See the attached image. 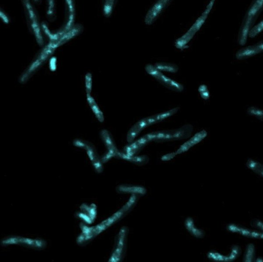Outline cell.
I'll list each match as a JSON object with an SVG mask.
<instances>
[{
	"label": "cell",
	"mask_w": 263,
	"mask_h": 262,
	"mask_svg": "<svg viewBox=\"0 0 263 262\" xmlns=\"http://www.w3.org/2000/svg\"><path fill=\"white\" fill-rule=\"evenodd\" d=\"M82 30L81 26L74 25L70 29L62 34L59 39L57 44L58 46L62 45L73 36L78 34Z\"/></svg>",
	"instance_id": "obj_13"
},
{
	"label": "cell",
	"mask_w": 263,
	"mask_h": 262,
	"mask_svg": "<svg viewBox=\"0 0 263 262\" xmlns=\"http://www.w3.org/2000/svg\"><path fill=\"white\" fill-rule=\"evenodd\" d=\"M158 80L166 88L172 90L180 92L183 90V86L181 84L165 76L163 74Z\"/></svg>",
	"instance_id": "obj_12"
},
{
	"label": "cell",
	"mask_w": 263,
	"mask_h": 262,
	"mask_svg": "<svg viewBox=\"0 0 263 262\" xmlns=\"http://www.w3.org/2000/svg\"><path fill=\"white\" fill-rule=\"evenodd\" d=\"M47 17L52 20L55 17L56 7L55 0H45Z\"/></svg>",
	"instance_id": "obj_15"
},
{
	"label": "cell",
	"mask_w": 263,
	"mask_h": 262,
	"mask_svg": "<svg viewBox=\"0 0 263 262\" xmlns=\"http://www.w3.org/2000/svg\"><path fill=\"white\" fill-rule=\"evenodd\" d=\"M89 106L99 121L103 122L104 121V115L103 112L100 109L96 102L89 105Z\"/></svg>",
	"instance_id": "obj_25"
},
{
	"label": "cell",
	"mask_w": 263,
	"mask_h": 262,
	"mask_svg": "<svg viewBox=\"0 0 263 262\" xmlns=\"http://www.w3.org/2000/svg\"><path fill=\"white\" fill-rule=\"evenodd\" d=\"M154 66L159 71L175 73L178 70V67L175 64L167 63H157Z\"/></svg>",
	"instance_id": "obj_16"
},
{
	"label": "cell",
	"mask_w": 263,
	"mask_h": 262,
	"mask_svg": "<svg viewBox=\"0 0 263 262\" xmlns=\"http://www.w3.org/2000/svg\"><path fill=\"white\" fill-rule=\"evenodd\" d=\"M35 3H39L41 0H33Z\"/></svg>",
	"instance_id": "obj_32"
},
{
	"label": "cell",
	"mask_w": 263,
	"mask_h": 262,
	"mask_svg": "<svg viewBox=\"0 0 263 262\" xmlns=\"http://www.w3.org/2000/svg\"><path fill=\"white\" fill-rule=\"evenodd\" d=\"M247 112L251 116L263 123V109L251 106L248 108Z\"/></svg>",
	"instance_id": "obj_19"
},
{
	"label": "cell",
	"mask_w": 263,
	"mask_h": 262,
	"mask_svg": "<svg viewBox=\"0 0 263 262\" xmlns=\"http://www.w3.org/2000/svg\"><path fill=\"white\" fill-rule=\"evenodd\" d=\"M241 249L238 246H233L229 248L227 252L223 254L217 252H210L209 257L216 261H232L236 259L240 255Z\"/></svg>",
	"instance_id": "obj_8"
},
{
	"label": "cell",
	"mask_w": 263,
	"mask_h": 262,
	"mask_svg": "<svg viewBox=\"0 0 263 262\" xmlns=\"http://www.w3.org/2000/svg\"><path fill=\"white\" fill-rule=\"evenodd\" d=\"M263 9V0H254L249 8L242 23L240 33L243 35L249 34L257 15Z\"/></svg>",
	"instance_id": "obj_4"
},
{
	"label": "cell",
	"mask_w": 263,
	"mask_h": 262,
	"mask_svg": "<svg viewBox=\"0 0 263 262\" xmlns=\"http://www.w3.org/2000/svg\"><path fill=\"white\" fill-rule=\"evenodd\" d=\"M85 149L89 157L92 162L97 159L93 149L91 147H90L89 145H87Z\"/></svg>",
	"instance_id": "obj_28"
},
{
	"label": "cell",
	"mask_w": 263,
	"mask_h": 262,
	"mask_svg": "<svg viewBox=\"0 0 263 262\" xmlns=\"http://www.w3.org/2000/svg\"><path fill=\"white\" fill-rule=\"evenodd\" d=\"M263 31V19L256 25L252 27L249 33V37L253 38Z\"/></svg>",
	"instance_id": "obj_24"
},
{
	"label": "cell",
	"mask_w": 263,
	"mask_h": 262,
	"mask_svg": "<svg viewBox=\"0 0 263 262\" xmlns=\"http://www.w3.org/2000/svg\"><path fill=\"white\" fill-rule=\"evenodd\" d=\"M246 165L255 173L263 176V164L253 159H249L247 160Z\"/></svg>",
	"instance_id": "obj_17"
},
{
	"label": "cell",
	"mask_w": 263,
	"mask_h": 262,
	"mask_svg": "<svg viewBox=\"0 0 263 262\" xmlns=\"http://www.w3.org/2000/svg\"><path fill=\"white\" fill-rule=\"evenodd\" d=\"M263 52V41L250 45L238 50L236 57L238 59H244Z\"/></svg>",
	"instance_id": "obj_9"
},
{
	"label": "cell",
	"mask_w": 263,
	"mask_h": 262,
	"mask_svg": "<svg viewBox=\"0 0 263 262\" xmlns=\"http://www.w3.org/2000/svg\"><path fill=\"white\" fill-rule=\"evenodd\" d=\"M255 247L254 246L250 244L247 247L244 254L243 261L251 262L255 261Z\"/></svg>",
	"instance_id": "obj_20"
},
{
	"label": "cell",
	"mask_w": 263,
	"mask_h": 262,
	"mask_svg": "<svg viewBox=\"0 0 263 262\" xmlns=\"http://www.w3.org/2000/svg\"><path fill=\"white\" fill-rule=\"evenodd\" d=\"M249 226L230 224L227 228L231 232L248 238L263 239V221L256 219H253Z\"/></svg>",
	"instance_id": "obj_3"
},
{
	"label": "cell",
	"mask_w": 263,
	"mask_h": 262,
	"mask_svg": "<svg viewBox=\"0 0 263 262\" xmlns=\"http://www.w3.org/2000/svg\"><path fill=\"white\" fill-rule=\"evenodd\" d=\"M0 15L1 17L2 18V20L4 21L5 23L8 24L9 23V19L8 16L5 13V12L2 10H1L0 11Z\"/></svg>",
	"instance_id": "obj_30"
},
{
	"label": "cell",
	"mask_w": 263,
	"mask_h": 262,
	"mask_svg": "<svg viewBox=\"0 0 263 262\" xmlns=\"http://www.w3.org/2000/svg\"><path fill=\"white\" fill-rule=\"evenodd\" d=\"M44 61L40 57L38 56L37 58L30 65L26 72L22 76L23 80L26 79L28 76L35 71Z\"/></svg>",
	"instance_id": "obj_21"
},
{
	"label": "cell",
	"mask_w": 263,
	"mask_h": 262,
	"mask_svg": "<svg viewBox=\"0 0 263 262\" xmlns=\"http://www.w3.org/2000/svg\"><path fill=\"white\" fill-rule=\"evenodd\" d=\"M198 91L199 92L202 98L204 99H208L209 98L210 93L208 89V87L206 85L204 84L201 85L198 88Z\"/></svg>",
	"instance_id": "obj_27"
},
{
	"label": "cell",
	"mask_w": 263,
	"mask_h": 262,
	"mask_svg": "<svg viewBox=\"0 0 263 262\" xmlns=\"http://www.w3.org/2000/svg\"><path fill=\"white\" fill-rule=\"evenodd\" d=\"M25 17L29 31L40 46L44 45L41 23L31 0H21Z\"/></svg>",
	"instance_id": "obj_1"
},
{
	"label": "cell",
	"mask_w": 263,
	"mask_h": 262,
	"mask_svg": "<svg viewBox=\"0 0 263 262\" xmlns=\"http://www.w3.org/2000/svg\"><path fill=\"white\" fill-rule=\"evenodd\" d=\"M118 0H102V10L105 17H109L112 14Z\"/></svg>",
	"instance_id": "obj_14"
},
{
	"label": "cell",
	"mask_w": 263,
	"mask_h": 262,
	"mask_svg": "<svg viewBox=\"0 0 263 262\" xmlns=\"http://www.w3.org/2000/svg\"><path fill=\"white\" fill-rule=\"evenodd\" d=\"M145 70L148 74L154 77L157 80H158L163 74V73L158 70L154 65L153 66L151 64H147L145 66Z\"/></svg>",
	"instance_id": "obj_23"
},
{
	"label": "cell",
	"mask_w": 263,
	"mask_h": 262,
	"mask_svg": "<svg viewBox=\"0 0 263 262\" xmlns=\"http://www.w3.org/2000/svg\"><path fill=\"white\" fill-rule=\"evenodd\" d=\"M64 19L62 28L57 32L61 36L74 26L75 8L73 0H64Z\"/></svg>",
	"instance_id": "obj_5"
},
{
	"label": "cell",
	"mask_w": 263,
	"mask_h": 262,
	"mask_svg": "<svg viewBox=\"0 0 263 262\" xmlns=\"http://www.w3.org/2000/svg\"><path fill=\"white\" fill-rule=\"evenodd\" d=\"M207 134V132L204 130L197 133L193 137L187 141L190 147H192L205 138Z\"/></svg>",
	"instance_id": "obj_22"
},
{
	"label": "cell",
	"mask_w": 263,
	"mask_h": 262,
	"mask_svg": "<svg viewBox=\"0 0 263 262\" xmlns=\"http://www.w3.org/2000/svg\"><path fill=\"white\" fill-rule=\"evenodd\" d=\"M101 135L108 150L118 152L114 145L110 134L107 130H103L101 132Z\"/></svg>",
	"instance_id": "obj_18"
},
{
	"label": "cell",
	"mask_w": 263,
	"mask_h": 262,
	"mask_svg": "<svg viewBox=\"0 0 263 262\" xmlns=\"http://www.w3.org/2000/svg\"><path fill=\"white\" fill-rule=\"evenodd\" d=\"M215 1L216 0H210L204 11L196 19L189 29L176 41L175 46L176 48L183 49L186 47V45L194 37L205 23L213 8Z\"/></svg>",
	"instance_id": "obj_2"
},
{
	"label": "cell",
	"mask_w": 263,
	"mask_h": 262,
	"mask_svg": "<svg viewBox=\"0 0 263 262\" xmlns=\"http://www.w3.org/2000/svg\"><path fill=\"white\" fill-rule=\"evenodd\" d=\"M193 130L191 125H186L178 129L167 130L165 136L159 141L185 138L191 135Z\"/></svg>",
	"instance_id": "obj_7"
},
{
	"label": "cell",
	"mask_w": 263,
	"mask_h": 262,
	"mask_svg": "<svg viewBox=\"0 0 263 262\" xmlns=\"http://www.w3.org/2000/svg\"><path fill=\"white\" fill-rule=\"evenodd\" d=\"M176 154V153H171V154H168L165 155L163 156L161 158V159L162 160H168V159H170L173 158L174 156H175Z\"/></svg>",
	"instance_id": "obj_31"
},
{
	"label": "cell",
	"mask_w": 263,
	"mask_h": 262,
	"mask_svg": "<svg viewBox=\"0 0 263 262\" xmlns=\"http://www.w3.org/2000/svg\"><path fill=\"white\" fill-rule=\"evenodd\" d=\"M73 145L78 147L82 148L85 149L87 146V144L84 143L80 139H76L73 141Z\"/></svg>",
	"instance_id": "obj_29"
},
{
	"label": "cell",
	"mask_w": 263,
	"mask_h": 262,
	"mask_svg": "<svg viewBox=\"0 0 263 262\" xmlns=\"http://www.w3.org/2000/svg\"><path fill=\"white\" fill-rule=\"evenodd\" d=\"M85 86L86 93L90 94L92 89V76L90 73H87L85 76Z\"/></svg>",
	"instance_id": "obj_26"
},
{
	"label": "cell",
	"mask_w": 263,
	"mask_h": 262,
	"mask_svg": "<svg viewBox=\"0 0 263 262\" xmlns=\"http://www.w3.org/2000/svg\"><path fill=\"white\" fill-rule=\"evenodd\" d=\"M172 0H157L147 11L144 22L147 25H152Z\"/></svg>",
	"instance_id": "obj_6"
},
{
	"label": "cell",
	"mask_w": 263,
	"mask_h": 262,
	"mask_svg": "<svg viewBox=\"0 0 263 262\" xmlns=\"http://www.w3.org/2000/svg\"><path fill=\"white\" fill-rule=\"evenodd\" d=\"M179 108H173L168 111L146 117L147 126L159 122L175 114Z\"/></svg>",
	"instance_id": "obj_10"
},
{
	"label": "cell",
	"mask_w": 263,
	"mask_h": 262,
	"mask_svg": "<svg viewBox=\"0 0 263 262\" xmlns=\"http://www.w3.org/2000/svg\"><path fill=\"white\" fill-rule=\"evenodd\" d=\"M146 127H147L146 118L136 123L128 131L127 140L129 143L133 141L136 136Z\"/></svg>",
	"instance_id": "obj_11"
}]
</instances>
